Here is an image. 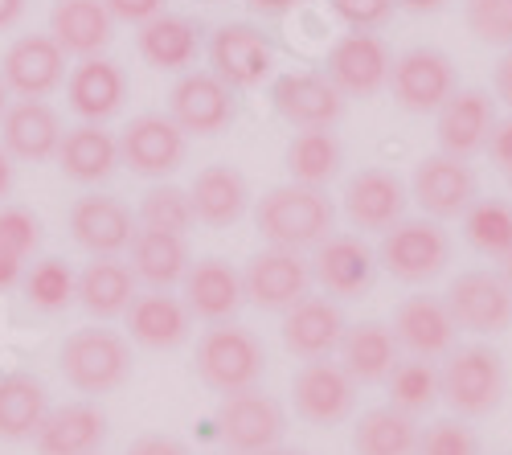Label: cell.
<instances>
[{"label":"cell","instance_id":"6da1fadb","mask_svg":"<svg viewBox=\"0 0 512 455\" xmlns=\"http://www.w3.org/2000/svg\"><path fill=\"white\" fill-rule=\"evenodd\" d=\"M254 226L267 238V246L283 251H308L320 246L336 226V205L320 185H275L254 205Z\"/></svg>","mask_w":512,"mask_h":455},{"label":"cell","instance_id":"7a4b0ae2","mask_svg":"<svg viewBox=\"0 0 512 455\" xmlns=\"http://www.w3.org/2000/svg\"><path fill=\"white\" fill-rule=\"evenodd\" d=\"M197 378L213 390V394H238L259 386L267 374V349L263 341L250 333V328L222 320L201 333L197 341Z\"/></svg>","mask_w":512,"mask_h":455},{"label":"cell","instance_id":"3957f363","mask_svg":"<svg viewBox=\"0 0 512 455\" xmlns=\"http://www.w3.org/2000/svg\"><path fill=\"white\" fill-rule=\"evenodd\" d=\"M58 369L78 394H111L132 378V341L115 328H78L58 349Z\"/></svg>","mask_w":512,"mask_h":455},{"label":"cell","instance_id":"277c9868","mask_svg":"<svg viewBox=\"0 0 512 455\" xmlns=\"http://www.w3.org/2000/svg\"><path fill=\"white\" fill-rule=\"evenodd\" d=\"M439 390L443 402L455 410L459 419H484L504 402L508 374L504 357L492 345H459L447 353L439 369Z\"/></svg>","mask_w":512,"mask_h":455},{"label":"cell","instance_id":"5b68a950","mask_svg":"<svg viewBox=\"0 0 512 455\" xmlns=\"http://www.w3.org/2000/svg\"><path fill=\"white\" fill-rule=\"evenodd\" d=\"M377 263L398 283H431L451 263V234L439 218H402L381 234Z\"/></svg>","mask_w":512,"mask_h":455},{"label":"cell","instance_id":"8992f818","mask_svg":"<svg viewBox=\"0 0 512 455\" xmlns=\"http://www.w3.org/2000/svg\"><path fill=\"white\" fill-rule=\"evenodd\" d=\"M283 431H287L283 406L271 394H263L259 386L238 390V394H222L218 435L234 455H263V451L283 443Z\"/></svg>","mask_w":512,"mask_h":455},{"label":"cell","instance_id":"52a82bcc","mask_svg":"<svg viewBox=\"0 0 512 455\" xmlns=\"http://www.w3.org/2000/svg\"><path fill=\"white\" fill-rule=\"evenodd\" d=\"M291 402L295 415L312 427H340L353 410H357V382L349 378V369L332 361V357H316L304 361L291 378Z\"/></svg>","mask_w":512,"mask_h":455},{"label":"cell","instance_id":"ba28073f","mask_svg":"<svg viewBox=\"0 0 512 455\" xmlns=\"http://www.w3.org/2000/svg\"><path fill=\"white\" fill-rule=\"evenodd\" d=\"M386 87L394 91V103L402 111H410V115H435L459 91V74H455V62L443 50L414 46V50L394 58V70H390Z\"/></svg>","mask_w":512,"mask_h":455},{"label":"cell","instance_id":"9c48e42d","mask_svg":"<svg viewBox=\"0 0 512 455\" xmlns=\"http://www.w3.org/2000/svg\"><path fill=\"white\" fill-rule=\"evenodd\" d=\"M242 292L254 308L263 312H287L304 296H312V263L304 251H283V246H267V251L250 255L242 271Z\"/></svg>","mask_w":512,"mask_h":455},{"label":"cell","instance_id":"30bf717a","mask_svg":"<svg viewBox=\"0 0 512 455\" xmlns=\"http://www.w3.org/2000/svg\"><path fill=\"white\" fill-rule=\"evenodd\" d=\"M447 308L459 324V333L496 337L512 328V283L492 271H463L447 287Z\"/></svg>","mask_w":512,"mask_h":455},{"label":"cell","instance_id":"8fae6325","mask_svg":"<svg viewBox=\"0 0 512 455\" xmlns=\"http://www.w3.org/2000/svg\"><path fill=\"white\" fill-rule=\"evenodd\" d=\"M168 119L185 136H218L234 123V87L213 70H189L168 95Z\"/></svg>","mask_w":512,"mask_h":455},{"label":"cell","instance_id":"7c38bea8","mask_svg":"<svg viewBox=\"0 0 512 455\" xmlns=\"http://www.w3.org/2000/svg\"><path fill=\"white\" fill-rule=\"evenodd\" d=\"M394 54L390 46L369 29H353L328 50V78L345 99H369L390 82Z\"/></svg>","mask_w":512,"mask_h":455},{"label":"cell","instance_id":"4fadbf2b","mask_svg":"<svg viewBox=\"0 0 512 455\" xmlns=\"http://www.w3.org/2000/svg\"><path fill=\"white\" fill-rule=\"evenodd\" d=\"M377 251L361 234H328L312 255V279L332 300H361L377 279Z\"/></svg>","mask_w":512,"mask_h":455},{"label":"cell","instance_id":"5bb4252c","mask_svg":"<svg viewBox=\"0 0 512 455\" xmlns=\"http://www.w3.org/2000/svg\"><path fill=\"white\" fill-rule=\"evenodd\" d=\"M189 136L168 115H136L119 136V164L136 177H168L185 164Z\"/></svg>","mask_w":512,"mask_h":455},{"label":"cell","instance_id":"9a60e30c","mask_svg":"<svg viewBox=\"0 0 512 455\" xmlns=\"http://www.w3.org/2000/svg\"><path fill=\"white\" fill-rule=\"evenodd\" d=\"M410 197L422 205L426 218H463L467 205H472L476 193V173L467 169V160L435 152V156H422L414 164V181H410Z\"/></svg>","mask_w":512,"mask_h":455},{"label":"cell","instance_id":"2e32d148","mask_svg":"<svg viewBox=\"0 0 512 455\" xmlns=\"http://www.w3.org/2000/svg\"><path fill=\"white\" fill-rule=\"evenodd\" d=\"M410 189L394 169H361L345 185V218L361 234H386L406 218Z\"/></svg>","mask_w":512,"mask_h":455},{"label":"cell","instance_id":"e0dca14e","mask_svg":"<svg viewBox=\"0 0 512 455\" xmlns=\"http://www.w3.org/2000/svg\"><path fill=\"white\" fill-rule=\"evenodd\" d=\"M209 66L226 87L246 91L259 87L275 66V46L263 37V29H254L246 21H230L209 37Z\"/></svg>","mask_w":512,"mask_h":455},{"label":"cell","instance_id":"ac0fdd59","mask_svg":"<svg viewBox=\"0 0 512 455\" xmlns=\"http://www.w3.org/2000/svg\"><path fill=\"white\" fill-rule=\"evenodd\" d=\"M0 78L17 99H46L66 78V50L50 33H25L0 62Z\"/></svg>","mask_w":512,"mask_h":455},{"label":"cell","instance_id":"d6986e66","mask_svg":"<svg viewBox=\"0 0 512 455\" xmlns=\"http://www.w3.org/2000/svg\"><path fill=\"white\" fill-rule=\"evenodd\" d=\"M271 103L291 128H300V132L332 128V123L345 115V95L336 91V82L328 74H312V70L279 74L271 87Z\"/></svg>","mask_w":512,"mask_h":455},{"label":"cell","instance_id":"ffe728a7","mask_svg":"<svg viewBox=\"0 0 512 455\" xmlns=\"http://www.w3.org/2000/svg\"><path fill=\"white\" fill-rule=\"evenodd\" d=\"M390 328L406 357H426V361L447 357L459 337V324L443 296H406L394 308Z\"/></svg>","mask_w":512,"mask_h":455},{"label":"cell","instance_id":"44dd1931","mask_svg":"<svg viewBox=\"0 0 512 455\" xmlns=\"http://www.w3.org/2000/svg\"><path fill=\"white\" fill-rule=\"evenodd\" d=\"M435 115H439V123H435L439 148L447 156H459V160L484 152L488 140H492V128L500 123L496 119V99L488 91H480V87L455 91Z\"/></svg>","mask_w":512,"mask_h":455},{"label":"cell","instance_id":"7402d4cb","mask_svg":"<svg viewBox=\"0 0 512 455\" xmlns=\"http://www.w3.org/2000/svg\"><path fill=\"white\" fill-rule=\"evenodd\" d=\"M140 222L132 210L107 193H87L70 205V238L82 246L87 255H123L132 246Z\"/></svg>","mask_w":512,"mask_h":455},{"label":"cell","instance_id":"603a6c76","mask_svg":"<svg viewBox=\"0 0 512 455\" xmlns=\"http://www.w3.org/2000/svg\"><path fill=\"white\" fill-rule=\"evenodd\" d=\"M345 312L332 296H304L295 308L283 312V345L291 357L300 361H316V357H332L340 349V337H345Z\"/></svg>","mask_w":512,"mask_h":455},{"label":"cell","instance_id":"cb8c5ba5","mask_svg":"<svg viewBox=\"0 0 512 455\" xmlns=\"http://www.w3.org/2000/svg\"><path fill=\"white\" fill-rule=\"evenodd\" d=\"M123 316H127V333H132V341L144 345V349H177L193 333L189 304L173 292H160V287H148L144 296H136Z\"/></svg>","mask_w":512,"mask_h":455},{"label":"cell","instance_id":"d4e9b609","mask_svg":"<svg viewBox=\"0 0 512 455\" xmlns=\"http://www.w3.org/2000/svg\"><path fill=\"white\" fill-rule=\"evenodd\" d=\"M193 312V320H205V324H222V320H234L238 308L246 304V292H242V271H234L226 259L209 255V259H197L185 275V296H181Z\"/></svg>","mask_w":512,"mask_h":455},{"label":"cell","instance_id":"484cf974","mask_svg":"<svg viewBox=\"0 0 512 455\" xmlns=\"http://www.w3.org/2000/svg\"><path fill=\"white\" fill-rule=\"evenodd\" d=\"M107 439V415L99 402H66L50 410L37 427L33 447L37 455H95Z\"/></svg>","mask_w":512,"mask_h":455},{"label":"cell","instance_id":"4316f807","mask_svg":"<svg viewBox=\"0 0 512 455\" xmlns=\"http://www.w3.org/2000/svg\"><path fill=\"white\" fill-rule=\"evenodd\" d=\"M62 119L46 99H17L0 115V144L13 160H50L62 144Z\"/></svg>","mask_w":512,"mask_h":455},{"label":"cell","instance_id":"83f0119b","mask_svg":"<svg viewBox=\"0 0 512 455\" xmlns=\"http://www.w3.org/2000/svg\"><path fill=\"white\" fill-rule=\"evenodd\" d=\"M66 95H70V111L82 123H107L111 115H119L123 99H127V78L111 58H82L70 78H66Z\"/></svg>","mask_w":512,"mask_h":455},{"label":"cell","instance_id":"f1b7e54d","mask_svg":"<svg viewBox=\"0 0 512 455\" xmlns=\"http://www.w3.org/2000/svg\"><path fill=\"white\" fill-rule=\"evenodd\" d=\"M340 365L349 369V378L357 386H377L390 378V369L402 361V345L394 337L390 324L381 320H361V324H349L345 337H340Z\"/></svg>","mask_w":512,"mask_h":455},{"label":"cell","instance_id":"f546056e","mask_svg":"<svg viewBox=\"0 0 512 455\" xmlns=\"http://www.w3.org/2000/svg\"><path fill=\"white\" fill-rule=\"evenodd\" d=\"M136 271L132 263H123L119 255H91V263L78 275V304L95 320H115L132 308L136 292Z\"/></svg>","mask_w":512,"mask_h":455},{"label":"cell","instance_id":"4dcf8cb0","mask_svg":"<svg viewBox=\"0 0 512 455\" xmlns=\"http://www.w3.org/2000/svg\"><path fill=\"white\" fill-rule=\"evenodd\" d=\"M115 17L103 0H58L50 9V37L66 50V58H95L111 46Z\"/></svg>","mask_w":512,"mask_h":455},{"label":"cell","instance_id":"1f68e13d","mask_svg":"<svg viewBox=\"0 0 512 455\" xmlns=\"http://www.w3.org/2000/svg\"><path fill=\"white\" fill-rule=\"evenodd\" d=\"M189 201H193L197 222L226 230L250 210V185L234 164H205L189 185Z\"/></svg>","mask_w":512,"mask_h":455},{"label":"cell","instance_id":"d6a6232c","mask_svg":"<svg viewBox=\"0 0 512 455\" xmlns=\"http://www.w3.org/2000/svg\"><path fill=\"white\" fill-rule=\"evenodd\" d=\"M58 164L78 185H103L119 169V136L103 123H78L58 144Z\"/></svg>","mask_w":512,"mask_h":455},{"label":"cell","instance_id":"836d02e7","mask_svg":"<svg viewBox=\"0 0 512 455\" xmlns=\"http://www.w3.org/2000/svg\"><path fill=\"white\" fill-rule=\"evenodd\" d=\"M132 271L140 283L148 287H160V292H168V287L185 283L189 267H193V255H189V242L185 234H164V230H136L132 238Z\"/></svg>","mask_w":512,"mask_h":455},{"label":"cell","instance_id":"e575fe53","mask_svg":"<svg viewBox=\"0 0 512 455\" xmlns=\"http://www.w3.org/2000/svg\"><path fill=\"white\" fill-rule=\"evenodd\" d=\"M136 50L140 58L152 66V70H168V74H185L193 62H197V25L189 17H177V13H160L152 21L140 25L136 33Z\"/></svg>","mask_w":512,"mask_h":455},{"label":"cell","instance_id":"d590c367","mask_svg":"<svg viewBox=\"0 0 512 455\" xmlns=\"http://www.w3.org/2000/svg\"><path fill=\"white\" fill-rule=\"evenodd\" d=\"M50 415V394L33 374H5L0 378V439L21 443L33 439L37 427Z\"/></svg>","mask_w":512,"mask_h":455},{"label":"cell","instance_id":"8d00e7d4","mask_svg":"<svg viewBox=\"0 0 512 455\" xmlns=\"http://www.w3.org/2000/svg\"><path fill=\"white\" fill-rule=\"evenodd\" d=\"M418 419L398 406H373L353 427V451L357 455H418Z\"/></svg>","mask_w":512,"mask_h":455},{"label":"cell","instance_id":"74e56055","mask_svg":"<svg viewBox=\"0 0 512 455\" xmlns=\"http://www.w3.org/2000/svg\"><path fill=\"white\" fill-rule=\"evenodd\" d=\"M283 164H287L291 181L324 189L340 173V164H345V148H340V140L332 136V128H304V132L291 136Z\"/></svg>","mask_w":512,"mask_h":455},{"label":"cell","instance_id":"f35d334b","mask_svg":"<svg viewBox=\"0 0 512 455\" xmlns=\"http://www.w3.org/2000/svg\"><path fill=\"white\" fill-rule=\"evenodd\" d=\"M386 390H390V406L406 410V415H426L435 410V402H443V390H439V369L435 361L426 357H402L390 378H386Z\"/></svg>","mask_w":512,"mask_h":455},{"label":"cell","instance_id":"ab89813d","mask_svg":"<svg viewBox=\"0 0 512 455\" xmlns=\"http://www.w3.org/2000/svg\"><path fill=\"white\" fill-rule=\"evenodd\" d=\"M463 238L472 251L504 259L512 251V205L500 197H476L463 214Z\"/></svg>","mask_w":512,"mask_h":455},{"label":"cell","instance_id":"60d3db41","mask_svg":"<svg viewBox=\"0 0 512 455\" xmlns=\"http://www.w3.org/2000/svg\"><path fill=\"white\" fill-rule=\"evenodd\" d=\"M21 287H25V300L37 312H66L70 304H78V275L70 271L66 259H54V255L50 259H37L25 271Z\"/></svg>","mask_w":512,"mask_h":455},{"label":"cell","instance_id":"b9f144b4","mask_svg":"<svg viewBox=\"0 0 512 455\" xmlns=\"http://www.w3.org/2000/svg\"><path fill=\"white\" fill-rule=\"evenodd\" d=\"M136 222L144 230H164V234H189L197 226V214H193V201H189V189L181 185H152L144 197H140V210H136Z\"/></svg>","mask_w":512,"mask_h":455},{"label":"cell","instance_id":"7bdbcfd3","mask_svg":"<svg viewBox=\"0 0 512 455\" xmlns=\"http://www.w3.org/2000/svg\"><path fill=\"white\" fill-rule=\"evenodd\" d=\"M463 17L484 46L512 50V0H463Z\"/></svg>","mask_w":512,"mask_h":455},{"label":"cell","instance_id":"ee69618b","mask_svg":"<svg viewBox=\"0 0 512 455\" xmlns=\"http://www.w3.org/2000/svg\"><path fill=\"white\" fill-rule=\"evenodd\" d=\"M418 455H480V439L463 419H435L418 435Z\"/></svg>","mask_w":512,"mask_h":455},{"label":"cell","instance_id":"f6af8a7d","mask_svg":"<svg viewBox=\"0 0 512 455\" xmlns=\"http://www.w3.org/2000/svg\"><path fill=\"white\" fill-rule=\"evenodd\" d=\"M0 246H9L21 259H29L41 246V222L25 205H0Z\"/></svg>","mask_w":512,"mask_h":455},{"label":"cell","instance_id":"bcb514c9","mask_svg":"<svg viewBox=\"0 0 512 455\" xmlns=\"http://www.w3.org/2000/svg\"><path fill=\"white\" fill-rule=\"evenodd\" d=\"M398 0H332V13L340 21H349L353 29H373L394 13Z\"/></svg>","mask_w":512,"mask_h":455},{"label":"cell","instance_id":"7dc6e473","mask_svg":"<svg viewBox=\"0 0 512 455\" xmlns=\"http://www.w3.org/2000/svg\"><path fill=\"white\" fill-rule=\"evenodd\" d=\"M103 5L115 21H127V25H144L164 13V0H103Z\"/></svg>","mask_w":512,"mask_h":455},{"label":"cell","instance_id":"c3c4849f","mask_svg":"<svg viewBox=\"0 0 512 455\" xmlns=\"http://www.w3.org/2000/svg\"><path fill=\"white\" fill-rule=\"evenodd\" d=\"M127 455H193V451L173 435H140L127 447Z\"/></svg>","mask_w":512,"mask_h":455},{"label":"cell","instance_id":"681fc988","mask_svg":"<svg viewBox=\"0 0 512 455\" xmlns=\"http://www.w3.org/2000/svg\"><path fill=\"white\" fill-rule=\"evenodd\" d=\"M488 152H492L500 173H512V119H504V123H496V128H492Z\"/></svg>","mask_w":512,"mask_h":455},{"label":"cell","instance_id":"f907efd6","mask_svg":"<svg viewBox=\"0 0 512 455\" xmlns=\"http://www.w3.org/2000/svg\"><path fill=\"white\" fill-rule=\"evenodd\" d=\"M25 263L17 251H9V246H0V292H9V287H17L25 279Z\"/></svg>","mask_w":512,"mask_h":455},{"label":"cell","instance_id":"816d5d0a","mask_svg":"<svg viewBox=\"0 0 512 455\" xmlns=\"http://www.w3.org/2000/svg\"><path fill=\"white\" fill-rule=\"evenodd\" d=\"M492 87H496V99L504 107H512V50L496 62V74H492Z\"/></svg>","mask_w":512,"mask_h":455},{"label":"cell","instance_id":"f5cc1de1","mask_svg":"<svg viewBox=\"0 0 512 455\" xmlns=\"http://www.w3.org/2000/svg\"><path fill=\"white\" fill-rule=\"evenodd\" d=\"M246 5L263 17H279V13H291L295 5H304V0H246Z\"/></svg>","mask_w":512,"mask_h":455},{"label":"cell","instance_id":"db71d44e","mask_svg":"<svg viewBox=\"0 0 512 455\" xmlns=\"http://www.w3.org/2000/svg\"><path fill=\"white\" fill-rule=\"evenodd\" d=\"M9 189H13V156L5 144H0V201L9 197Z\"/></svg>","mask_w":512,"mask_h":455},{"label":"cell","instance_id":"11a10c76","mask_svg":"<svg viewBox=\"0 0 512 455\" xmlns=\"http://www.w3.org/2000/svg\"><path fill=\"white\" fill-rule=\"evenodd\" d=\"M21 13H25V0H0V29L17 25V21H21Z\"/></svg>","mask_w":512,"mask_h":455},{"label":"cell","instance_id":"9f6ffc18","mask_svg":"<svg viewBox=\"0 0 512 455\" xmlns=\"http://www.w3.org/2000/svg\"><path fill=\"white\" fill-rule=\"evenodd\" d=\"M398 5H402L406 13H418V17H422V13H439L447 0H398Z\"/></svg>","mask_w":512,"mask_h":455},{"label":"cell","instance_id":"6f0895ef","mask_svg":"<svg viewBox=\"0 0 512 455\" xmlns=\"http://www.w3.org/2000/svg\"><path fill=\"white\" fill-rule=\"evenodd\" d=\"M500 275H504V279H508V283H512V251H508V255H504V259H500Z\"/></svg>","mask_w":512,"mask_h":455},{"label":"cell","instance_id":"680465c9","mask_svg":"<svg viewBox=\"0 0 512 455\" xmlns=\"http://www.w3.org/2000/svg\"><path fill=\"white\" fill-rule=\"evenodd\" d=\"M263 455H308V451H295V447H271V451H263Z\"/></svg>","mask_w":512,"mask_h":455},{"label":"cell","instance_id":"91938a15","mask_svg":"<svg viewBox=\"0 0 512 455\" xmlns=\"http://www.w3.org/2000/svg\"><path fill=\"white\" fill-rule=\"evenodd\" d=\"M5 107H9V87H5V78H0V115H5Z\"/></svg>","mask_w":512,"mask_h":455},{"label":"cell","instance_id":"94428289","mask_svg":"<svg viewBox=\"0 0 512 455\" xmlns=\"http://www.w3.org/2000/svg\"><path fill=\"white\" fill-rule=\"evenodd\" d=\"M205 5H218V0H205Z\"/></svg>","mask_w":512,"mask_h":455},{"label":"cell","instance_id":"6125c7cd","mask_svg":"<svg viewBox=\"0 0 512 455\" xmlns=\"http://www.w3.org/2000/svg\"><path fill=\"white\" fill-rule=\"evenodd\" d=\"M508 185H512V173H508Z\"/></svg>","mask_w":512,"mask_h":455},{"label":"cell","instance_id":"be15d7a7","mask_svg":"<svg viewBox=\"0 0 512 455\" xmlns=\"http://www.w3.org/2000/svg\"><path fill=\"white\" fill-rule=\"evenodd\" d=\"M95 455H103V451H95Z\"/></svg>","mask_w":512,"mask_h":455},{"label":"cell","instance_id":"e7e4bbea","mask_svg":"<svg viewBox=\"0 0 512 455\" xmlns=\"http://www.w3.org/2000/svg\"><path fill=\"white\" fill-rule=\"evenodd\" d=\"M230 455H234V451H230Z\"/></svg>","mask_w":512,"mask_h":455}]
</instances>
